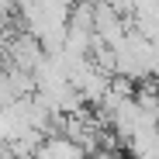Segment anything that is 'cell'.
<instances>
[{
	"instance_id": "obj_1",
	"label": "cell",
	"mask_w": 159,
	"mask_h": 159,
	"mask_svg": "<svg viewBox=\"0 0 159 159\" xmlns=\"http://www.w3.org/2000/svg\"><path fill=\"white\" fill-rule=\"evenodd\" d=\"M35 159H87V145L69 135H48L35 145Z\"/></svg>"
},
{
	"instance_id": "obj_2",
	"label": "cell",
	"mask_w": 159,
	"mask_h": 159,
	"mask_svg": "<svg viewBox=\"0 0 159 159\" xmlns=\"http://www.w3.org/2000/svg\"><path fill=\"white\" fill-rule=\"evenodd\" d=\"M17 14V0H0V28H7Z\"/></svg>"
}]
</instances>
